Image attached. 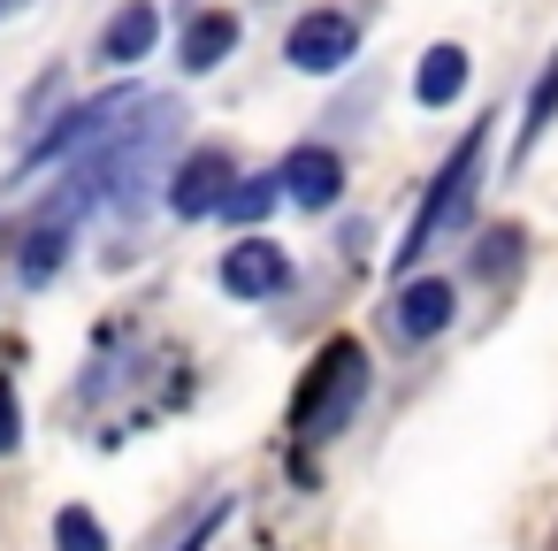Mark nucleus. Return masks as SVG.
I'll list each match as a JSON object with an SVG mask.
<instances>
[{
  "mask_svg": "<svg viewBox=\"0 0 558 551\" xmlns=\"http://www.w3.org/2000/svg\"><path fill=\"white\" fill-rule=\"evenodd\" d=\"M482 161H489V123L466 131V139L444 154V169L428 177V192H421V207H413V223H405V245H398V276H413V268L466 223V207H474V192H482Z\"/></svg>",
  "mask_w": 558,
  "mask_h": 551,
  "instance_id": "f257e3e1",
  "label": "nucleus"
},
{
  "mask_svg": "<svg viewBox=\"0 0 558 551\" xmlns=\"http://www.w3.org/2000/svg\"><path fill=\"white\" fill-rule=\"evenodd\" d=\"M360 398H367V345L360 337H329L306 360L299 391H291V436L299 444H329L360 414Z\"/></svg>",
  "mask_w": 558,
  "mask_h": 551,
  "instance_id": "f03ea898",
  "label": "nucleus"
},
{
  "mask_svg": "<svg viewBox=\"0 0 558 551\" xmlns=\"http://www.w3.org/2000/svg\"><path fill=\"white\" fill-rule=\"evenodd\" d=\"M131 108H138L131 93H100V100H85V108H70V116H62V123H54V131H47V139H39L32 154H24V169H16V184H24V177H39L47 161H77V154H85V146H100V139H108V131H116V123H123Z\"/></svg>",
  "mask_w": 558,
  "mask_h": 551,
  "instance_id": "7ed1b4c3",
  "label": "nucleus"
},
{
  "mask_svg": "<svg viewBox=\"0 0 558 551\" xmlns=\"http://www.w3.org/2000/svg\"><path fill=\"white\" fill-rule=\"evenodd\" d=\"M352 55H360V24L337 16V9H314V16H299V24L283 32V62L306 70V77H337Z\"/></svg>",
  "mask_w": 558,
  "mask_h": 551,
  "instance_id": "20e7f679",
  "label": "nucleus"
},
{
  "mask_svg": "<svg viewBox=\"0 0 558 551\" xmlns=\"http://www.w3.org/2000/svg\"><path fill=\"white\" fill-rule=\"evenodd\" d=\"M238 192V161L222 154V146H199V154H184L177 161V177H169V207L184 215V223H199V215H222V200Z\"/></svg>",
  "mask_w": 558,
  "mask_h": 551,
  "instance_id": "39448f33",
  "label": "nucleus"
},
{
  "mask_svg": "<svg viewBox=\"0 0 558 551\" xmlns=\"http://www.w3.org/2000/svg\"><path fill=\"white\" fill-rule=\"evenodd\" d=\"M276 184H283L291 207L322 215V207H337V192H344V161H337L329 146H291L283 169H276Z\"/></svg>",
  "mask_w": 558,
  "mask_h": 551,
  "instance_id": "423d86ee",
  "label": "nucleus"
},
{
  "mask_svg": "<svg viewBox=\"0 0 558 551\" xmlns=\"http://www.w3.org/2000/svg\"><path fill=\"white\" fill-rule=\"evenodd\" d=\"M215 276H222V291H238V299H276V291L291 284V253L268 245V238H238Z\"/></svg>",
  "mask_w": 558,
  "mask_h": 551,
  "instance_id": "0eeeda50",
  "label": "nucleus"
},
{
  "mask_svg": "<svg viewBox=\"0 0 558 551\" xmlns=\"http://www.w3.org/2000/svg\"><path fill=\"white\" fill-rule=\"evenodd\" d=\"M451 284L444 276H405L398 284V299H390V322H398V337L405 345H428V337H444L451 330Z\"/></svg>",
  "mask_w": 558,
  "mask_h": 551,
  "instance_id": "6e6552de",
  "label": "nucleus"
},
{
  "mask_svg": "<svg viewBox=\"0 0 558 551\" xmlns=\"http://www.w3.org/2000/svg\"><path fill=\"white\" fill-rule=\"evenodd\" d=\"M154 39H161V16H154V0H123V9L108 16V32H100V62H146L154 55Z\"/></svg>",
  "mask_w": 558,
  "mask_h": 551,
  "instance_id": "1a4fd4ad",
  "label": "nucleus"
},
{
  "mask_svg": "<svg viewBox=\"0 0 558 551\" xmlns=\"http://www.w3.org/2000/svg\"><path fill=\"white\" fill-rule=\"evenodd\" d=\"M238 55V16H222V9H207V16H192L184 24V39H177V62L192 70V77H207L215 62H230Z\"/></svg>",
  "mask_w": 558,
  "mask_h": 551,
  "instance_id": "9d476101",
  "label": "nucleus"
},
{
  "mask_svg": "<svg viewBox=\"0 0 558 551\" xmlns=\"http://www.w3.org/2000/svg\"><path fill=\"white\" fill-rule=\"evenodd\" d=\"M459 93H466V47L444 39V47L421 55V70H413V100H421V108H451Z\"/></svg>",
  "mask_w": 558,
  "mask_h": 551,
  "instance_id": "9b49d317",
  "label": "nucleus"
},
{
  "mask_svg": "<svg viewBox=\"0 0 558 551\" xmlns=\"http://www.w3.org/2000/svg\"><path fill=\"white\" fill-rule=\"evenodd\" d=\"M550 123H558V55H550V62H543V77L527 85V116H520V139H512V154L527 161V154H535V139H543Z\"/></svg>",
  "mask_w": 558,
  "mask_h": 551,
  "instance_id": "f8f14e48",
  "label": "nucleus"
},
{
  "mask_svg": "<svg viewBox=\"0 0 558 551\" xmlns=\"http://www.w3.org/2000/svg\"><path fill=\"white\" fill-rule=\"evenodd\" d=\"M276 200H283V184H276V177H238V192L222 200V215L253 230V223H268V215H276Z\"/></svg>",
  "mask_w": 558,
  "mask_h": 551,
  "instance_id": "ddd939ff",
  "label": "nucleus"
},
{
  "mask_svg": "<svg viewBox=\"0 0 558 551\" xmlns=\"http://www.w3.org/2000/svg\"><path fill=\"white\" fill-rule=\"evenodd\" d=\"M54 551H108V528H100L85 505H62V513H54Z\"/></svg>",
  "mask_w": 558,
  "mask_h": 551,
  "instance_id": "4468645a",
  "label": "nucleus"
},
{
  "mask_svg": "<svg viewBox=\"0 0 558 551\" xmlns=\"http://www.w3.org/2000/svg\"><path fill=\"white\" fill-rule=\"evenodd\" d=\"M62 245H70V230L39 223L32 230V253H24V284H47V268H62Z\"/></svg>",
  "mask_w": 558,
  "mask_h": 551,
  "instance_id": "2eb2a0df",
  "label": "nucleus"
},
{
  "mask_svg": "<svg viewBox=\"0 0 558 551\" xmlns=\"http://www.w3.org/2000/svg\"><path fill=\"white\" fill-rule=\"evenodd\" d=\"M520 261V230H489L482 245H474V276H505Z\"/></svg>",
  "mask_w": 558,
  "mask_h": 551,
  "instance_id": "dca6fc26",
  "label": "nucleus"
},
{
  "mask_svg": "<svg viewBox=\"0 0 558 551\" xmlns=\"http://www.w3.org/2000/svg\"><path fill=\"white\" fill-rule=\"evenodd\" d=\"M16 436H24V429H16V383L0 375V452H16Z\"/></svg>",
  "mask_w": 558,
  "mask_h": 551,
  "instance_id": "f3484780",
  "label": "nucleus"
},
{
  "mask_svg": "<svg viewBox=\"0 0 558 551\" xmlns=\"http://www.w3.org/2000/svg\"><path fill=\"white\" fill-rule=\"evenodd\" d=\"M9 9H24V0H0V16H9Z\"/></svg>",
  "mask_w": 558,
  "mask_h": 551,
  "instance_id": "a211bd4d",
  "label": "nucleus"
}]
</instances>
